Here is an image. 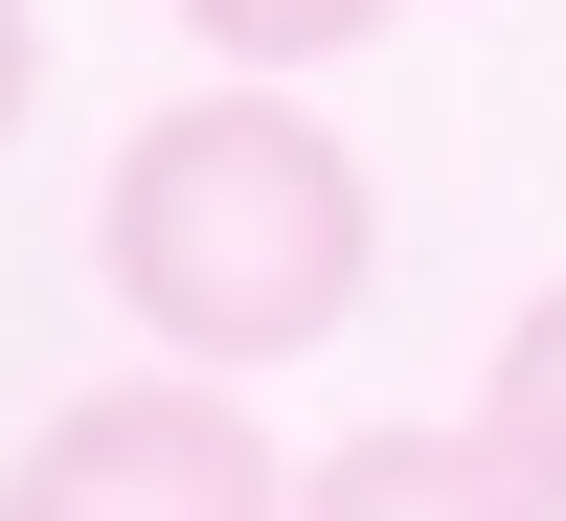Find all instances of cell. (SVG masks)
Here are the masks:
<instances>
[{"instance_id": "cell-1", "label": "cell", "mask_w": 566, "mask_h": 521, "mask_svg": "<svg viewBox=\"0 0 566 521\" xmlns=\"http://www.w3.org/2000/svg\"><path fill=\"white\" fill-rule=\"evenodd\" d=\"M91 272H114V317L159 363H295V341H340L363 272H386V181H363L272 69H227V91H181V114L114 136Z\"/></svg>"}, {"instance_id": "cell-2", "label": "cell", "mask_w": 566, "mask_h": 521, "mask_svg": "<svg viewBox=\"0 0 566 521\" xmlns=\"http://www.w3.org/2000/svg\"><path fill=\"white\" fill-rule=\"evenodd\" d=\"M23 477L69 521H295V454L227 408V363H114V386H69Z\"/></svg>"}, {"instance_id": "cell-3", "label": "cell", "mask_w": 566, "mask_h": 521, "mask_svg": "<svg viewBox=\"0 0 566 521\" xmlns=\"http://www.w3.org/2000/svg\"><path fill=\"white\" fill-rule=\"evenodd\" d=\"M295 521H566L499 431H340V454H295Z\"/></svg>"}, {"instance_id": "cell-4", "label": "cell", "mask_w": 566, "mask_h": 521, "mask_svg": "<svg viewBox=\"0 0 566 521\" xmlns=\"http://www.w3.org/2000/svg\"><path fill=\"white\" fill-rule=\"evenodd\" d=\"M476 431H499V454L566 499V295H522V317H499V363H476Z\"/></svg>"}, {"instance_id": "cell-5", "label": "cell", "mask_w": 566, "mask_h": 521, "mask_svg": "<svg viewBox=\"0 0 566 521\" xmlns=\"http://www.w3.org/2000/svg\"><path fill=\"white\" fill-rule=\"evenodd\" d=\"M363 23H386V0H181V45H227V69H272V91H295L317 45H363Z\"/></svg>"}, {"instance_id": "cell-6", "label": "cell", "mask_w": 566, "mask_h": 521, "mask_svg": "<svg viewBox=\"0 0 566 521\" xmlns=\"http://www.w3.org/2000/svg\"><path fill=\"white\" fill-rule=\"evenodd\" d=\"M45 114V0H0V136Z\"/></svg>"}, {"instance_id": "cell-7", "label": "cell", "mask_w": 566, "mask_h": 521, "mask_svg": "<svg viewBox=\"0 0 566 521\" xmlns=\"http://www.w3.org/2000/svg\"><path fill=\"white\" fill-rule=\"evenodd\" d=\"M0 521H69V499H45V477H0Z\"/></svg>"}]
</instances>
